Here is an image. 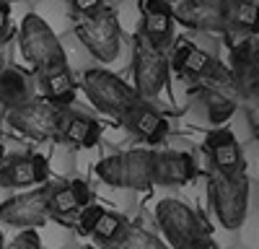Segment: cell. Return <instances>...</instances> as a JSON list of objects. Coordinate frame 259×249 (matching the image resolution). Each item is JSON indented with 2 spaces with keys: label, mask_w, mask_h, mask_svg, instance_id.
<instances>
[{
  "label": "cell",
  "mask_w": 259,
  "mask_h": 249,
  "mask_svg": "<svg viewBox=\"0 0 259 249\" xmlns=\"http://www.w3.org/2000/svg\"><path fill=\"white\" fill-rule=\"evenodd\" d=\"M18 47H21V57L36 70V75L55 68H65V62H68L60 36L39 13L24 16L18 31Z\"/></svg>",
  "instance_id": "obj_1"
},
{
  "label": "cell",
  "mask_w": 259,
  "mask_h": 249,
  "mask_svg": "<svg viewBox=\"0 0 259 249\" xmlns=\"http://www.w3.org/2000/svg\"><path fill=\"white\" fill-rule=\"evenodd\" d=\"M153 148H133L104 156L96 163V177L114 190H145L153 187Z\"/></svg>",
  "instance_id": "obj_2"
},
{
  "label": "cell",
  "mask_w": 259,
  "mask_h": 249,
  "mask_svg": "<svg viewBox=\"0 0 259 249\" xmlns=\"http://www.w3.org/2000/svg\"><path fill=\"white\" fill-rule=\"evenodd\" d=\"M207 195H210V205L215 216L228 231H236V228L244 226L246 211H249V177L246 174H223V172L210 169Z\"/></svg>",
  "instance_id": "obj_3"
},
{
  "label": "cell",
  "mask_w": 259,
  "mask_h": 249,
  "mask_svg": "<svg viewBox=\"0 0 259 249\" xmlns=\"http://www.w3.org/2000/svg\"><path fill=\"white\" fill-rule=\"evenodd\" d=\"M83 91L99 112L117 119H122L140 101V96L135 94V89L130 83H124L119 75L104 68H91L83 73Z\"/></svg>",
  "instance_id": "obj_4"
},
{
  "label": "cell",
  "mask_w": 259,
  "mask_h": 249,
  "mask_svg": "<svg viewBox=\"0 0 259 249\" xmlns=\"http://www.w3.org/2000/svg\"><path fill=\"white\" fill-rule=\"evenodd\" d=\"M6 122L16 133L26 135L31 140H55L60 138V130H62L65 109L55 107V104H50L41 96H31L29 101L8 109Z\"/></svg>",
  "instance_id": "obj_5"
},
{
  "label": "cell",
  "mask_w": 259,
  "mask_h": 249,
  "mask_svg": "<svg viewBox=\"0 0 259 249\" xmlns=\"http://www.w3.org/2000/svg\"><path fill=\"white\" fill-rule=\"evenodd\" d=\"M75 36L80 39V45L89 50L99 62L117 60L119 47H122L119 21H117V13L112 8H99L96 13L78 16Z\"/></svg>",
  "instance_id": "obj_6"
},
{
  "label": "cell",
  "mask_w": 259,
  "mask_h": 249,
  "mask_svg": "<svg viewBox=\"0 0 259 249\" xmlns=\"http://www.w3.org/2000/svg\"><path fill=\"white\" fill-rule=\"evenodd\" d=\"M156 221L171 249H189L202 234H210V226L205 228L197 213L177 197H166L156 205Z\"/></svg>",
  "instance_id": "obj_7"
},
{
  "label": "cell",
  "mask_w": 259,
  "mask_h": 249,
  "mask_svg": "<svg viewBox=\"0 0 259 249\" xmlns=\"http://www.w3.org/2000/svg\"><path fill=\"white\" fill-rule=\"evenodd\" d=\"M133 75H135V94L143 101L156 99L168 83L171 65H168V55L158 47H153L150 42L143 36L135 39L133 47Z\"/></svg>",
  "instance_id": "obj_8"
},
{
  "label": "cell",
  "mask_w": 259,
  "mask_h": 249,
  "mask_svg": "<svg viewBox=\"0 0 259 249\" xmlns=\"http://www.w3.org/2000/svg\"><path fill=\"white\" fill-rule=\"evenodd\" d=\"M50 221L47 211V182L36 190L21 192L0 202V223L16 226V228H36Z\"/></svg>",
  "instance_id": "obj_9"
},
{
  "label": "cell",
  "mask_w": 259,
  "mask_h": 249,
  "mask_svg": "<svg viewBox=\"0 0 259 249\" xmlns=\"http://www.w3.org/2000/svg\"><path fill=\"white\" fill-rule=\"evenodd\" d=\"M168 65L179 70L184 78H194V80H228V70L221 65L215 55L200 50L194 42L189 39H179L174 52L168 55Z\"/></svg>",
  "instance_id": "obj_10"
},
{
  "label": "cell",
  "mask_w": 259,
  "mask_h": 249,
  "mask_svg": "<svg viewBox=\"0 0 259 249\" xmlns=\"http://www.w3.org/2000/svg\"><path fill=\"white\" fill-rule=\"evenodd\" d=\"M228 80L239 91L241 99H254L259 91V47L256 36L249 34L246 39L236 42L231 47V70Z\"/></svg>",
  "instance_id": "obj_11"
},
{
  "label": "cell",
  "mask_w": 259,
  "mask_h": 249,
  "mask_svg": "<svg viewBox=\"0 0 259 249\" xmlns=\"http://www.w3.org/2000/svg\"><path fill=\"white\" fill-rule=\"evenodd\" d=\"M174 21L192 31H226V0H182Z\"/></svg>",
  "instance_id": "obj_12"
},
{
  "label": "cell",
  "mask_w": 259,
  "mask_h": 249,
  "mask_svg": "<svg viewBox=\"0 0 259 249\" xmlns=\"http://www.w3.org/2000/svg\"><path fill=\"white\" fill-rule=\"evenodd\" d=\"M202 148H205V153H207V158H210L215 172H223V174H246L244 156H241V145H239V140H236V135L231 130H223V128L210 130Z\"/></svg>",
  "instance_id": "obj_13"
},
{
  "label": "cell",
  "mask_w": 259,
  "mask_h": 249,
  "mask_svg": "<svg viewBox=\"0 0 259 249\" xmlns=\"http://www.w3.org/2000/svg\"><path fill=\"white\" fill-rule=\"evenodd\" d=\"M140 13H143L140 36L166 52V47L174 39V8H171V3L168 0H140Z\"/></svg>",
  "instance_id": "obj_14"
},
{
  "label": "cell",
  "mask_w": 259,
  "mask_h": 249,
  "mask_svg": "<svg viewBox=\"0 0 259 249\" xmlns=\"http://www.w3.org/2000/svg\"><path fill=\"white\" fill-rule=\"evenodd\" d=\"M50 179V161L41 153L11 156L0 169V187H31Z\"/></svg>",
  "instance_id": "obj_15"
},
{
  "label": "cell",
  "mask_w": 259,
  "mask_h": 249,
  "mask_svg": "<svg viewBox=\"0 0 259 249\" xmlns=\"http://www.w3.org/2000/svg\"><path fill=\"white\" fill-rule=\"evenodd\" d=\"M91 202V187L83 179L70 182H47V211L55 218L78 216Z\"/></svg>",
  "instance_id": "obj_16"
},
{
  "label": "cell",
  "mask_w": 259,
  "mask_h": 249,
  "mask_svg": "<svg viewBox=\"0 0 259 249\" xmlns=\"http://www.w3.org/2000/svg\"><path fill=\"white\" fill-rule=\"evenodd\" d=\"M122 124L133 135L145 140L148 145H161L168 135V119L153 107V104H148L143 99L122 117Z\"/></svg>",
  "instance_id": "obj_17"
},
{
  "label": "cell",
  "mask_w": 259,
  "mask_h": 249,
  "mask_svg": "<svg viewBox=\"0 0 259 249\" xmlns=\"http://www.w3.org/2000/svg\"><path fill=\"white\" fill-rule=\"evenodd\" d=\"M197 163L192 153L184 151H156L153 153V184L163 187H179L194 179Z\"/></svg>",
  "instance_id": "obj_18"
},
{
  "label": "cell",
  "mask_w": 259,
  "mask_h": 249,
  "mask_svg": "<svg viewBox=\"0 0 259 249\" xmlns=\"http://www.w3.org/2000/svg\"><path fill=\"white\" fill-rule=\"evenodd\" d=\"M39 91H41V99H47L50 104L65 109L75 99V78L68 70V65L39 73Z\"/></svg>",
  "instance_id": "obj_19"
},
{
  "label": "cell",
  "mask_w": 259,
  "mask_h": 249,
  "mask_svg": "<svg viewBox=\"0 0 259 249\" xmlns=\"http://www.w3.org/2000/svg\"><path fill=\"white\" fill-rule=\"evenodd\" d=\"M60 138L75 148H94L101 138V124L89 114H65Z\"/></svg>",
  "instance_id": "obj_20"
},
{
  "label": "cell",
  "mask_w": 259,
  "mask_h": 249,
  "mask_svg": "<svg viewBox=\"0 0 259 249\" xmlns=\"http://www.w3.org/2000/svg\"><path fill=\"white\" fill-rule=\"evenodd\" d=\"M31 99V80L24 70L6 65L0 70V107L6 112Z\"/></svg>",
  "instance_id": "obj_21"
},
{
  "label": "cell",
  "mask_w": 259,
  "mask_h": 249,
  "mask_svg": "<svg viewBox=\"0 0 259 249\" xmlns=\"http://www.w3.org/2000/svg\"><path fill=\"white\" fill-rule=\"evenodd\" d=\"M194 94H197L200 101L205 104L207 119H210L212 124H223L226 119L233 117V112H236V99L228 96L226 91L215 89V86H205V83H200V86L194 89Z\"/></svg>",
  "instance_id": "obj_22"
},
{
  "label": "cell",
  "mask_w": 259,
  "mask_h": 249,
  "mask_svg": "<svg viewBox=\"0 0 259 249\" xmlns=\"http://www.w3.org/2000/svg\"><path fill=\"white\" fill-rule=\"evenodd\" d=\"M226 31L256 34V0H226Z\"/></svg>",
  "instance_id": "obj_23"
},
{
  "label": "cell",
  "mask_w": 259,
  "mask_h": 249,
  "mask_svg": "<svg viewBox=\"0 0 259 249\" xmlns=\"http://www.w3.org/2000/svg\"><path fill=\"white\" fill-rule=\"evenodd\" d=\"M109 249H168V246L156 234H150L148 228L127 223L124 231L109 244Z\"/></svg>",
  "instance_id": "obj_24"
},
{
  "label": "cell",
  "mask_w": 259,
  "mask_h": 249,
  "mask_svg": "<svg viewBox=\"0 0 259 249\" xmlns=\"http://www.w3.org/2000/svg\"><path fill=\"white\" fill-rule=\"evenodd\" d=\"M124 226H127V218L124 216H119L117 211H106V208H104V211L99 213V218H96V226H94L91 236H96L101 244L109 246L124 231Z\"/></svg>",
  "instance_id": "obj_25"
},
{
  "label": "cell",
  "mask_w": 259,
  "mask_h": 249,
  "mask_svg": "<svg viewBox=\"0 0 259 249\" xmlns=\"http://www.w3.org/2000/svg\"><path fill=\"white\" fill-rule=\"evenodd\" d=\"M104 211L101 205H94V202H89L83 208V211H78V223H75V231L80 234V236H91V231H94V226H96V218H99V213Z\"/></svg>",
  "instance_id": "obj_26"
},
{
  "label": "cell",
  "mask_w": 259,
  "mask_h": 249,
  "mask_svg": "<svg viewBox=\"0 0 259 249\" xmlns=\"http://www.w3.org/2000/svg\"><path fill=\"white\" fill-rule=\"evenodd\" d=\"M3 249H41V239L34 228H24L11 244H3Z\"/></svg>",
  "instance_id": "obj_27"
},
{
  "label": "cell",
  "mask_w": 259,
  "mask_h": 249,
  "mask_svg": "<svg viewBox=\"0 0 259 249\" xmlns=\"http://www.w3.org/2000/svg\"><path fill=\"white\" fill-rule=\"evenodd\" d=\"M8 34H11V6L8 0H0V45L8 42Z\"/></svg>",
  "instance_id": "obj_28"
},
{
  "label": "cell",
  "mask_w": 259,
  "mask_h": 249,
  "mask_svg": "<svg viewBox=\"0 0 259 249\" xmlns=\"http://www.w3.org/2000/svg\"><path fill=\"white\" fill-rule=\"evenodd\" d=\"M70 3L78 16H89V13H96L99 8H104V0H70Z\"/></svg>",
  "instance_id": "obj_29"
},
{
  "label": "cell",
  "mask_w": 259,
  "mask_h": 249,
  "mask_svg": "<svg viewBox=\"0 0 259 249\" xmlns=\"http://www.w3.org/2000/svg\"><path fill=\"white\" fill-rule=\"evenodd\" d=\"M189 249H221V246H218V244H215V241L210 239V234H202V236H200L197 241H194Z\"/></svg>",
  "instance_id": "obj_30"
},
{
  "label": "cell",
  "mask_w": 259,
  "mask_h": 249,
  "mask_svg": "<svg viewBox=\"0 0 259 249\" xmlns=\"http://www.w3.org/2000/svg\"><path fill=\"white\" fill-rule=\"evenodd\" d=\"M6 68V45H0V70Z\"/></svg>",
  "instance_id": "obj_31"
},
{
  "label": "cell",
  "mask_w": 259,
  "mask_h": 249,
  "mask_svg": "<svg viewBox=\"0 0 259 249\" xmlns=\"http://www.w3.org/2000/svg\"><path fill=\"white\" fill-rule=\"evenodd\" d=\"M3 244H6V239H3V231H0V249H3Z\"/></svg>",
  "instance_id": "obj_32"
},
{
  "label": "cell",
  "mask_w": 259,
  "mask_h": 249,
  "mask_svg": "<svg viewBox=\"0 0 259 249\" xmlns=\"http://www.w3.org/2000/svg\"><path fill=\"white\" fill-rule=\"evenodd\" d=\"M3 161H6V156H3V153H0V169H3Z\"/></svg>",
  "instance_id": "obj_33"
},
{
  "label": "cell",
  "mask_w": 259,
  "mask_h": 249,
  "mask_svg": "<svg viewBox=\"0 0 259 249\" xmlns=\"http://www.w3.org/2000/svg\"><path fill=\"white\" fill-rule=\"evenodd\" d=\"M0 138H3V124H0Z\"/></svg>",
  "instance_id": "obj_34"
}]
</instances>
